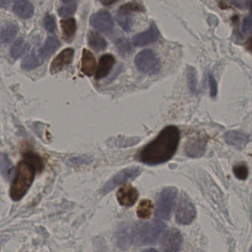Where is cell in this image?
Instances as JSON below:
<instances>
[{
	"instance_id": "obj_39",
	"label": "cell",
	"mask_w": 252,
	"mask_h": 252,
	"mask_svg": "<svg viewBox=\"0 0 252 252\" xmlns=\"http://www.w3.org/2000/svg\"><path fill=\"white\" fill-rule=\"evenodd\" d=\"M251 8H252V5H251Z\"/></svg>"
},
{
	"instance_id": "obj_34",
	"label": "cell",
	"mask_w": 252,
	"mask_h": 252,
	"mask_svg": "<svg viewBox=\"0 0 252 252\" xmlns=\"http://www.w3.org/2000/svg\"><path fill=\"white\" fill-rule=\"evenodd\" d=\"M193 68H191V70H189V84L191 85V89L195 90L196 88V73H194Z\"/></svg>"
},
{
	"instance_id": "obj_32",
	"label": "cell",
	"mask_w": 252,
	"mask_h": 252,
	"mask_svg": "<svg viewBox=\"0 0 252 252\" xmlns=\"http://www.w3.org/2000/svg\"><path fill=\"white\" fill-rule=\"evenodd\" d=\"M236 7L240 9H246L250 5L252 0H231Z\"/></svg>"
},
{
	"instance_id": "obj_30",
	"label": "cell",
	"mask_w": 252,
	"mask_h": 252,
	"mask_svg": "<svg viewBox=\"0 0 252 252\" xmlns=\"http://www.w3.org/2000/svg\"><path fill=\"white\" fill-rule=\"evenodd\" d=\"M117 47L118 50H119V52H120L122 55H125V54L130 52L131 48H131L130 44L125 39H119L117 42Z\"/></svg>"
},
{
	"instance_id": "obj_3",
	"label": "cell",
	"mask_w": 252,
	"mask_h": 252,
	"mask_svg": "<svg viewBox=\"0 0 252 252\" xmlns=\"http://www.w3.org/2000/svg\"><path fill=\"white\" fill-rule=\"evenodd\" d=\"M135 64L141 73L147 75L158 74L161 69V63L157 54L150 49H145L137 54Z\"/></svg>"
},
{
	"instance_id": "obj_4",
	"label": "cell",
	"mask_w": 252,
	"mask_h": 252,
	"mask_svg": "<svg viewBox=\"0 0 252 252\" xmlns=\"http://www.w3.org/2000/svg\"><path fill=\"white\" fill-rule=\"evenodd\" d=\"M178 196V190L175 187H169L163 189L160 193L157 201L156 216L158 219L169 220Z\"/></svg>"
},
{
	"instance_id": "obj_8",
	"label": "cell",
	"mask_w": 252,
	"mask_h": 252,
	"mask_svg": "<svg viewBox=\"0 0 252 252\" xmlns=\"http://www.w3.org/2000/svg\"><path fill=\"white\" fill-rule=\"evenodd\" d=\"M144 11V7L138 2H131L124 4L117 12V22L120 27L125 32H129L132 26V14L133 12Z\"/></svg>"
},
{
	"instance_id": "obj_23",
	"label": "cell",
	"mask_w": 252,
	"mask_h": 252,
	"mask_svg": "<svg viewBox=\"0 0 252 252\" xmlns=\"http://www.w3.org/2000/svg\"><path fill=\"white\" fill-rule=\"evenodd\" d=\"M88 42L89 46L95 51H104L107 46L105 39L97 32H90L88 33Z\"/></svg>"
},
{
	"instance_id": "obj_16",
	"label": "cell",
	"mask_w": 252,
	"mask_h": 252,
	"mask_svg": "<svg viewBox=\"0 0 252 252\" xmlns=\"http://www.w3.org/2000/svg\"><path fill=\"white\" fill-rule=\"evenodd\" d=\"M115 63H116L115 57L111 54H107L103 55L99 59L98 67H97V70H95V79L98 80V79H103V78L108 76L109 73L113 68V65L115 64Z\"/></svg>"
},
{
	"instance_id": "obj_37",
	"label": "cell",
	"mask_w": 252,
	"mask_h": 252,
	"mask_svg": "<svg viewBox=\"0 0 252 252\" xmlns=\"http://www.w3.org/2000/svg\"><path fill=\"white\" fill-rule=\"evenodd\" d=\"M8 2H9V0H1V1H0L1 7H2V8H5V7L8 6Z\"/></svg>"
},
{
	"instance_id": "obj_31",
	"label": "cell",
	"mask_w": 252,
	"mask_h": 252,
	"mask_svg": "<svg viewBox=\"0 0 252 252\" xmlns=\"http://www.w3.org/2000/svg\"><path fill=\"white\" fill-rule=\"evenodd\" d=\"M242 33L244 36L252 33V16H249L245 18L242 26Z\"/></svg>"
},
{
	"instance_id": "obj_12",
	"label": "cell",
	"mask_w": 252,
	"mask_h": 252,
	"mask_svg": "<svg viewBox=\"0 0 252 252\" xmlns=\"http://www.w3.org/2000/svg\"><path fill=\"white\" fill-rule=\"evenodd\" d=\"M116 196H117L118 201L122 206L129 207L135 204V202L138 200L139 194L135 187H132L130 184H126L118 190Z\"/></svg>"
},
{
	"instance_id": "obj_22",
	"label": "cell",
	"mask_w": 252,
	"mask_h": 252,
	"mask_svg": "<svg viewBox=\"0 0 252 252\" xmlns=\"http://www.w3.org/2000/svg\"><path fill=\"white\" fill-rule=\"evenodd\" d=\"M45 60L39 54H36L34 50L30 54L26 56L22 62V68L25 70H32L43 64Z\"/></svg>"
},
{
	"instance_id": "obj_5",
	"label": "cell",
	"mask_w": 252,
	"mask_h": 252,
	"mask_svg": "<svg viewBox=\"0 0 252 252\" xmlns=\"http://www.w3.org/2000/svg\"><path fill=\"white\" fill-rule=\"evenodd\" d=\"M166 225L160 220H153L141 225L138 231V239L144 245H153L163 232Z\"/></svg>"
},
{
	"instance_id": "obj_10",
	"label": "cell",
	"mask_w": 252,
	"mask_h": 252,
	"mask_svg": "<svg viewBox=\"0 0 252 252\" xmlns=\"http://www.w3.org/2000/svg\"><path fill=\"white\" fill-rule=\"evenodd\" d=\"M91 24L94 29L105 33L110 32L113 29L114 22L109 11L101 10L91 16Z\"/></svg>"
},
{
	"instance_id": "obj_9",
	"label": "cell",
	"mask_w": 252,
	"mask_h": 252,
	"mask_svg": "<svg viewBox=\"0 0 252 252\" xmlns=\"http://www.w3.org/2000/svg\"><path fill=\"white\" fill-rule=\"evenodd\" d=\"M182 242V236L180 231L176 228H169L162 235L160 246L164 252H178L181 249Z\"/></svg>"
},
{
	"instance_id": "obj_7",
	"label": "cell",
	"mask_w": 252,
	"mask_h": 252,
	"mask_svg": "<svg viewBox=\"0 0 252 252\" xmlns=\"http://www.w3.org/2000/svg\"><path fill=\"white\" fill-rule=\"evenodd\" d=\"M141 173V169L138 166H132V167L126 168L123 170L116 174L111 179L109 180L101 190L102 194H108L110 191L114 189L116 187L125 184L127 181L135 179L136 177Z\"/></svg>"
},
{
	"instance_id": "obj_2",
	"label": "cell",
	"mask_w": 252,
	"mask_h": 252,
	"mask_svg": "<svg viewBox=\"0 0 252 252\" xmlns=\"http://www.w3.org/2000/svg\"><path fill=\"white\" fill-rule=\"evenodd\" d=\"M36 166L33 161L21 160L17 165L15 178L10 189V196L12 200H21L33 184L36 175Z\"/></svg>"
},
{
	"instance_id": "obj_19",
	"label": "cell",
	"mask_w": 252,
	"mask_h": 252,
	"mask_svg": "<svg viewBox=\"0 0 252 252\" xmlns=\"http://www.w3.org/2000/svg\"><path fill=\"white\" fill-rule=\"evenodd\" d=\"M224 138L227 144L234 146L236 148L241 149L246 147L249 142V137L242 132L237 131H228L224 135Z\"/></svg>"
},
{
	"instance_id": "obj_38",
	"label": "cell",
	"mask_w": 252,
	"mask_h": 252,
	"mask_svg": "<svg viewBox=\"0 0 252 252\" xmlns=\"http://www.w3.org/2000/svg\"><path fill=\"white\" fill-rule=\"evenodd\" d=\"M63 1V2H64V3H70V2H73V0H62Z\"/></svg>"
},
{
	"instance_id": "obj_15",
	"label": "cell",
	"mask_w": 252,
	"mask_h": 252,
	"mask_svg": "<svg viewBox=\"0 0 252 252\" xmlns=\"http://www.w3.org/2000/svg\"><path fill=\"white\" fill-rule=\"evenodd\" d=\"M13 11L20 18L29 20L34 14V7L29 0H14Z\"/></svg>"
},
{
	"instance_id": "obj_17",
	"label": "cell",
	"mask_w": 252,
	"mask_h": 252,
	"mask_svg": "<svg viewBox=\"0 0 252 252\" xmlns=\"http://www.w3.org/2000/svg\"><path fill=\"white\" fill-rule=\"evenodd\" d=\"M96 61L94 54L90 50L84 49L81 60V70L87 76H92L95 73Z\"/></svg>"
},
{
	"instance_id": "obj_33",
	"label": "cell",
	"mask_w": 252,
	"mask_h": 252,
	"mask_svg": "<svg viewBox=\"0 0 252 252\" xmlns=\"http://www.w3.org/2000/svg\"><path fill=\"white\" fill-rule=\"evenodd\" d=\"M209 86H210V94L212 97H215L217 95L218 92V88H217V83L215 79H214L212 75L209 76Z\"/></svg>"
},
{
	"instance_id": "obj_1",
	"label": "cell",
	"mask_w": 252,
	"mask_h": 252,
	"mask_svg": "<svg viewBox=\"0 0 252 252\" xmlns=\"http://www.w3.org/2000/svg\"><path fill=\"white\" fill-rule=\"evenodd\" d=\"M181 138L179 129L177 126H166L157 137L142 149L138 159L147 165H158L170 160L178 150Z\"/></svg>"
},
{
	"instance_id": "obj_27",
	"label": "cell",
	"mask_w": 252,
	"mask_h": 252,
	"mask_svg": "<svg viewBox=\"0 0 252 252\" xmlns=\"http://www.w3.org/2000/svg\"><path fill=\"white\" fill-rule=\"evenodd\" d=\"M11 171V162L5 155H1V172L5 178L9 176Z\"/></svg>"
},
{
	"instance_id": "obj_13",
	"label": "cell",
	"mask_w": 252,
	"mask_h": 252,
	"mask_svg": "<svg viewBox=\"0 0 252 252\" xmlns=\"http://www.w3.org/2000/svg\"><path fill=\"white\" fill-rule=\"evenodd\" d=\"M160 36L158 29L153 24L142 33H138L132 39V43L136 47H143L156 42Z\"/></svg>"
},
{
	"instance_id": "obj_25",
	"label": "cell",
	"mask_w": 252,
	"mask_h": 252,
	"mask_svg": "<svg viewBox=\"0 0 252 252\" xmlns=\"http://www.w3.org/2000/svg\"><path fill=\"white\" fill-rule=\"evenodd\" d=\"M153 203L148 199H144L140 202L137 208V215L141 219H148L152 215L153 211Z\"/></svg>"
},
{
	"instance_id": "obj_6",
	"label": "cell",
	"mask_w": 252,
	"mask_h": 252,
	"mask_svg": "<svg viewBox=\"0 0 252 252\" xmlns=\"http://www.w3.org/2000/svg\"><path fill=\"white\" fill-rule=\"evenodd\" d=\"M196 217V209L191 200L185 193H182L175 212L177 222L181 225H189Z\"/></svg>"
},
{
	"instance_id": "obj_14",
	"label": "cell",
	"mask_w": 252,
	"mask_h": 252,
	"mask_svg": "<svg viewBox=\"0 0 252 252\" xmlns=\"http://www.w3.org/2000/svg\"><path fill=\"white\" fill-rule=\"evenodd\" d=\"M206 141L203 138L196 137L189 139L185 144L186 155L191 158L200 157L204 153Z\"/></svg>"
},
{
	"instance_id": "obj_20",
	"label": "cell",
	"mask_w": 252,
	"mask_h": 252,
	"mask_svg": "<svg viewBox=\"0 0 252 252\" xmlns=\"http://www.w3.org/2000/svg\"><path fill=\"white\" fill-rule=\"evenodd\" d=\"M61 43L57 36H48L43 46L39 50V54L44 60L49 59L60 48Z\"/></svg>"
},
{
	"instance_id": "obj_26",
	"label": "cell",
	"mask_w": 252,
	"mask_h": 252,
	"mask_svg": "<svg viewBox=\"0 0 252 252\" xmlns=\"http://www.w3.org/2000/svg\"><path fill=\"white\" fill-rule=\"evenodd\" d=\"M67 5L62 6L60 9L58 10L59 15L61 17H68V16L72 15L74 14L76 11V3H67Z\"/></svg>"
},
{
	"instance_id": "obj_21",
	"label": "cell",
	"mask_w": 252,
	"mask_h": 252,
	"mask_svg": "<svg viewBox=\"0 0 252 252\" xmlns=\"http://www.w3.org/2000/svg\"><path fill=\"white\" fill-rule=\"evenodd\" d=\"M19 32V26L14 23H7L1 30L0 42L8 44L13 41Z\"/></svg>"
},
{
	"instance_id": "obj_36",
	"label": "cell",
	"mask_w": 252,
	"mask_h": 252,
	"mask_svg": "<svg viewBox=\"0 0 252 252\" xmlns=\"http://www.w3.org/2000/svg\"><path fill=\"white\" fill-rule=\"evenodd\" d=\"M246 48H247L248 51L249 52L252 53V37L249 39V42H248L247 45H246Z\"/></svg>"
},
{
	"instance_id": "obj_35",
	"label": "cell",
	"mask_w": 252,
	"mask_h": 252,
	"mask_svg": "<svg viewBox=\"0 0 252 252\" xmlns=\"http://www.w3.org/2000/svg\"><path fill=\"white\" fill-rule=\"evenodd\" d=\"M99 1L102 5H105V6H110V5L117 2L119 0H99Z\"/></svg>"
},
{
	"instance_id": "obj_28",
	"label": "cell",
	"mask_w": 252,
	"mask_h": 252,
	"mask_svg": "<svg viewBox=\"0 0 252 252\" xmlns=\"http://www.w3.org/2000/svg\"><path fill=\"white\" fill-rule=\"evenodd\" d=\"M233 171L235 176L240 180H246L249 175L247 166L244 164L237 165L234 166Z\"/></svg>"
},
{
	"instance_id": "obj_24",
	"label": "cell",
	"mask_w": 252,
	"mask_h": 252,
	"mask_svg": "<svg viewBox=\"0 0 252 252\" xmlns=\"http://www.w3.org/2000/svg\"><path fill=\"white\" fill-rule=\"evenodd\" d=\"M29 48H30V45L26 43L23 38H20L14 42L10 50V53L14 60H18L29 51Z\"/></svg>"
},
{
	"instance_id": "obj_29",
	"label": "cell",
	"mask_w": 252,
	"mask_h": 252,
	"mask_svg": "<svg viewBox=\"0 0 252 252\" xmlns=\"http://www.w3.org/2000/svg\"><path fill=\"white\" fill-rule=\"evenodd\" d=\"M45 29L50 33H54L57 29L55 17L51 14H47L45 18Z\"/></svg>"
},
{
	"instance_id": "obj_18",
	"label": "cell",
	"mask_w": 252,
	"mask_h": 252,
	"mask_svg": "<svg viewBox=\"0 0 252 252\" xmlns=\"http://www.w3.org/2000/svg\"><path fill=\"white\" fill-rule=\"evenodd\" d=\"M60 27H61L63 39L67 43H70L76 36V29H77L76 20L73 17L63 19L60 21Z\"/></svg>"
},
{
	"instance_id": "obj_11",
	"label": "cell",
	"mask_w": 252,
	"mask_h": 252,
	"mask_svg": "<svg viewBox=\"0 0 252 252\" xmlns=\"http://www.w3.org/2000/svg\"><path fill=\"white\" fill-rule=\"evenodd\" d=\"M73 57H74V50L73 48H66L62 51L51 62L50 65V71L51 74H56L59 72H61L64 67L71 64Z\"/></svg>"
}]
</instances>
